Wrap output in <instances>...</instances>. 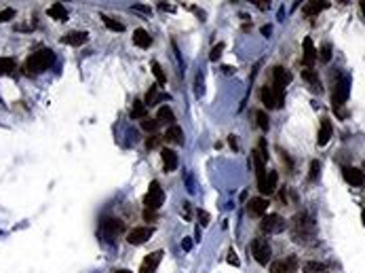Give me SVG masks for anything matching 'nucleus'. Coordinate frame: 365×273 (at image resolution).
I'll return each mask as SVG.
<instances>
[{
  "label": "nucleus",
  "mask_w": 365,
  "mask_h": 273,
  "mask_svg": "<svg viewBox=\"0 0 365 273\" xmlns=\"http://www.w3.org/2000/svg\"><path fill=\"white\" fill-rule=\"evenodd\" d=\"M53 61H55V53L51 49H41V51L32 53V55L28 57L26 72L28 74H38V72H43V70H46L49 66H53Z\"/></svg>",
  "instance_id": "nucleus-1"
},
{
  "label": "nucleus",
  "mask_w": 365,
  "mask_h": 273,
  "mask_svg": "<svg viewBox=\"0 0 365 273\" xmlns=\"http://www.w3.org/2000/svg\"><path fill=\"white\" fill-rule=\"evenodd\" d=\"M158 144H161V138H156V136H150V138L146 140V146H148V148H156Z\"/></svg>",
  "instance_id": "nucleus-38"
},
{
  "label": "nucleus",
  "mask_w": 365,
  "mask_h": 273,
  "mask_svg": "<svg viewBox=\"0 0 365 273\" xmlns=\"http://www.w3.org/2000/svg\"><path fill=\"white\" fill-rule=\"evenodd\" d=\"M298 269V261L296 256H287L283 261H274L271 265V273H293Z\"/></svg>",
  "instance_id": "nucleus-11"
},
{
  "label": "nucleus",
  "mask_w": 365,
  "mask_h": 273,
  "mask_svg": "<svg viewBox=\"0 0 365 273\" xmlns=\"http://www.w3.org/2000/svg\"><path fill=\"white\" fill-rule=\"evenodd\" d=\"M271 32H273V30H271V26H264V28H262V34H264V36H268Z\"/></svg>",
  "instance_id": "nucleus-44"
},
{
  "label": "nucleus",
  "mask_w": 365,
  "mask_h": 273,
  "mask_svg": "<svg viewBox=\"0 0 365 273\" xmlns=\"http://www.w3.org/2000/svg\"><path fill=\"white\" fill-rule=\"evenodd\" d=\"M276 180H279L276 171H266L264 178H258V189H260V193H262V195H271V193H274Z\"/></svg>",
  "instance_id": "nucleus-8"
},
{
  "label": "nucleus",
  "mask_w": 365,
  "mask_h": 273,
  "mask_svg": "<svg viewBox=\"0 0 365 273\" xmlns=\"http://www.w3.org/2000/svg\"><path fill=\"white\" fill-rule=\"evenodd\" d=\"M319 57H321V61H325V64H327V61L331 59V45H323V47H321Z\"/></svg>",
  "instance_id": "nucleus-34"
},
{
  "label": "nucleus",
  "mask_w": 365,
  "mask_h": 273,
  "mask_svg": "<svg viewBox=\"0 0 365 273\" xmlns=\"http://www.w3.org/2000/svg\"><path fill=\"white\" fill-rule=\"evenodd\" d=\"M256 121H258V125H260L262 131H268V129H271V119H268V114H266L264 110H258V112H256Z\"/></svg>",
  "instance_id": "nucleus-30"
},
{
  "label": "nucleus",
  "mask_w": 365,
  "mask_h": 273,
  "mask_svg": "<svg viewBox=\"0 0 365 273\" xmlns=\"http://www.w3.org/2000/svg\"><path fill=\"white\" fill-rule=\"evenodd\" d=\"M348 85H351L348 79H342L336 85V91H334V96H331V106L334 108H340L348 100Z\"/></svg>",
  "instance_id": "nucleus-10"
},
{
  "label": "nucleus",
  "mask_w": 365,
  "mask_h": 273,
  "mask_svg": "<svg viewBox=\"0 0 365 273\" xmlns=\"http://www.w3.org/2000/svg\"><path fill=\"white\" fill-rule=\"evenodd\" d=\"M165 140H167V142H173V144H182L184 142V131H182L180 125H171L167 131H165Z\"/></svg>",
  "instance_id": "nucleus-21"
},
{
  "label": "nucleus",
  "mask_w": 365,
  "mask_h": 273,
  "mask_svg": "<svg viewBox=\"0 0 365 273\" xmlns=\"http://www.w3.org/2000/svg\"><path fill=\"white\" fill-rule=\"evenodd\" d=\"M224 72H226V74H232V72H234V68H230V66H224Z\"/></svg>",
  "instance_id": "nucleus-46"
},
{
  "label": "nucleus",
  "mask_w": 365,
  "mask_h": 273,
  "mask_svg": "<svg viewBox=\"0 0 365 273\" xmlns=\"http://www.w3.org/2000/svg\"><path fill=\"white\" fill-rule=\"evenodd\" d=\"M169 96H165V93H161L158 91V85H152V87L148 89V93H146V108L148 106H156L158 102H161V100H167Z\"/></svg>",
  "instance_id": "nucleus-16"
},
{
  "label": "nucleus",
  "mask_w": 365,
  "mask_h": 273,
  "mask_svg": "<svg viewBox=\"0 0 365 273\" xmlns=\"http://www.w3.org/2000/svg\"><path fill=\"white\" fill-rule=\"evenodd\" d=\"M293 235L296 239H306L315 235V220L308 214H296L293 218Z\"/></svg>",
  "instance_id": "nucleus-2"
},
{
  "label": "nucleus",
  "mask_w": 365,
  "mask_h": 273,
  "mask_svg": "<svg viewBox=\"0 0 365 273\" xmlns=\"http://www.w3.org/2000/svg\"><path fill=\"white\" fill-rule=\"evenodd\" d=\"M342 174H344V180L348 184H353V186H361L365 182V176H363V171L359 167L346 165V167H342Z\"/></svg>",
  "instance_id": "nucleus-14"
},
{
  "label": "nucleus",
  "mask_w": 365,
  "mask_h": 273,
  "mask_svg": "<svg viewBox=\"0 0 365 273\" xmlns=\"http://www.w3.org/2000/svg\"><path fill=\"white\" fill-rule=\"evenodd\" d=\"M104 23H106V28L108 30H112V32H123L125 30V26L121 21H116V19H112V17H108V15H104Z\"/></svg>",
  "instance_id": "nucleus-32"
},
{
  "label": "nucleus",
  "mask_w": 365,
  "mask_h": 273,
  "mask_svg": "<svg viewBox=\"0 0 365 273\" xmlns=\"http://www.w3.org/2000/svg\"><path fill=\"white\" fill-rule=\"evenodd\" d=\"M131 119H144L146 116V104L141 102V100H136L133 102V106H131Z\"/></svg>",
  "instance_id": "nucleus-27"
},
{
  "label": "nucleus",
  "mask_w": 365,
  "mask_h": 273,
  "mask_svg": "<svg viewBox=\"0 0 365 273\" xmlns=\"http://www.w3.org/2000/svg\"><path fill=\"white\" fill-rule=\"evenodd\" d=\"M13 17H15V11H13V9L0 11V23H2V21H9V19H13Z\"/></svg>",
  "instance_id": "nucleus-36"
},
{
  "label": "nucleus",
  "mask_w": 365,
  "mask_h": 273,
  "mask_svg": "<svg viewBox=\"0 0 365 273\" xmlns=\"http://www.w3.org/2000/svg\"><path fill=\"white\" fill-rule=\"evenodd\" d=\"M363 167H365V161H363Z\"/></svg>",
  "instance_id": "nucleus-50"
},
{
  "label": "nucleus",
  "mask_w": 365,
  "mask_h": 273,
  "mask_svg": "<svg viewBox=\"0 0 365 273\" xmlns=\"http://www.w3.org/2000/svg\"><path fill=\"white\" fill-rule=\"evenodd\" d=\"M251 250H253V259H256L260 265H268V263H271L273 248H271V244H268V241L256 239V241H253V246H251Z\"/></svg>",
  "instance_id": "nucleus-5"
},
{
  "label": "nucleus",
  "mask_w": 365,
  "mask_h": 273,
  "mask_svg": "<svg viewBox=\"0 0 365 273\" xmlns=\"http://www.w3.org/2000/svg\"><path fill=\"white\" fill-rule=\"evenodd\" d=\"M123 231H125V224L118 220V218H106V220L101 222V233L110 239H114L118 233H123Z\"/></svg>",
  "instance_id": "nucleus-9"
},
{
  "label": "nucleus",
  "mask_w": 365,
  "mask_h": 273,
  "mask_svg": "<svg viewBox=\"0 0 365 273\" xmlns=\"http://www.w3.org/2000/svg\"><path fill=\"white\" fill-rule=\"evenodd\" d=\"M266 210H268V201L264 197H256V199H251L247 204V214L253 216V218L266 216Z\"/></svg>",
  "instance_id": "nucleus-13"
},
{
  "label": "nucleus",
  "mask_w": 365,
  "mask_h": 273,
  "mask_svg": "<svg viewBox=\"0 0 365 273\" xmlns=\"http://www.w3.org/2000/svg\"><path fill=\"white\" fill-rule=\"evenodd\" d=\"M273 81H274L273 87L285 89L291 83V72L287 68H283V66H276V68H273Z\"/></svg>",
  "instance_id": "nucleus-12"
},
{
  "label": "nucleus",
  "mask_w": 365,
  "mask_h": 273,
  "mask_svg": "<svg viewBox=\"0 0 365 273\" xmlns=\"http://www.w3.org/2000/svg\"><path fill=\"white\" fill-rule=\"evenodd\" d=\"M222 51H224V45H222V43H220V45H216V47L211 49V53H209V59H211V61H216V59L222 55Z\"/></svg>",
  "instance_id": "nucleus-35"
},
{
  "label": "nucleus",
  "mask_w": 365,
  "mask_h": 273,
  "mask_svg": "<svg viewBox=\"0 0 365 273\" xmlns=\"http://www.w3.org/2000/svg\"><path fill=\"white\" fill-rule=\"evenodd\" d=\"M116 273H133V271H129V269H121V271H116Z\"/></svg>",
  "instance_id": "nucleus-47"
},
{
  "label": "nucleus",
  "mask_w": 365,
  "mask_h": 273,
  "mask_svg": "<svg viewBox=\"0 0 365 273\" xmlns=\"http://www.w3.org/2000/svg\"><path fill=\"white\" fill-rule=\"evenodd\" d=\"M361 11H363V15H365V0H363V2H361Z\"/></svg>",
  "instance_id": "nucleus-48"
},
{
  "label": "nucleus",
  "mask_w": 365,
  "mask_h": 273,
  "mask_svg": "<svg viewBox=\"0 0 365 273\" xmlns=\"http://www.w3.org/2000/svg\"><path fill=\"white\" fill-rule=\"evenodd\" d=\"M163 201H165V193L161 189V184H158L156 180H152L148 186V193L144 195V204H146L148 210H154L156 212V210L163 206Z\"/></svg>",
  "instance_id": "nucleus-3"
},
{
  "label": "nucleus",
  "mask_w": 365,
  "mask_h": 273,
  "mask_svg": "<svg viewBox=\"0 0 365 273\" xmlns=\"http://www.w3.org/2000/svg\"><path fill=\"white\" fill-rule=\"evenodd\" d=\"M302 76H304V79H306L308 83H311L313 91H319V93H321V81H319V76H317V72H315V70H311V68L302 70Z\"/></svg>",
  "instance_id": "nucleus-26"
},
{
  "label": "nucleus",
  "mask_w": 365,
  "mask_h": 273,
  "mask_svg": "<svg viewBox=\"0 0 365 273\" xmlns=\"http://www.w3.org/2000/svg\"><path fill=\"white\" fill-rule=\"evenodd\" d=\"M150 237H152V229H150V227H136V229L129 231L127 241L133 244V246H141V244H146Z\"/></svg>",
  "instance_id": "nucleus-7"
},
{
  "label": "nucleus",
  "mask_w": 365,
  "mask_h": 273,
  "mask_svg": "<svg viewBox=\"0 0 365 273\" xmlns=\"http://www.w3.org/2000/svg\"><path fill=\"white\" fill-rule=\"evenodd\" d=\"M262 231L264 233H283L285 231V220L279 214H268L262 218Z\"/></svg>",
  "instance_id": "nucleus-6"
},
{
  "label": "nucleus",
  "mask_w": 365,
  "mask_h": 273,
  "mask_svg": "<svg viewBox=\"0 0 365 273\" xmlns=\"http://www.w3.org/2000/svg\"><path fill=\"white\" fill-rule=\"evenodd\" d=\"M49 17H53V19H57V21H66L68 19V11H66V6H63L61 2H55L51 9H49Z\"/></svg>",
  "instance_id": "nucleus-25"
},
{
  "label": "nucleus",
  "mask_w": 365,
  "mask_h": 273,
  "mask_svg": "<svg viewBox=\"0 0 365 273\" xmlns=\"http://www.w3.org/2000/svg\"><path fill=\"white\" fill-rule=\"evenodd\" d=\"M133 43H136L139 49H148V47L152 45V38H150V34L144 28H137L136 32H133Z\"/></svg>",
  "instance_id": "nucleus-18"
},
{
  "label": "nucleus",
  "mask_w": 365,
  "mask_h": 273,
  "mask_svg": "<svg viewBox=\"0 0 365 273\" xmlns=\"http://www.w3.org/2000/svg\"><path fill=\"white\" fill-rule=\"evenodd\" d=\"M156 121L158 123H176V114H173V110L169 106H161L158 108V112H156Z\"/></svg>",
  "instance_id": "nucleus-24"
},
{
  "label": "nucleus",
  "mask_w": 365,
  "mask_h": 273,
  "mask_svg": "<svg viewBox=\"0 0 365 273\" xmlns=\"http://www.w3.org/2000/svg\"><path fill=\"white\" fill-rule=\"evenodd\" d=\"M331 131H334V129H331V123L327 119H323L321 121V127H319V138H317V144H319V146L327 144L329 138H331Z\"/></svg>",
  "instance_id": "nucleus-19"
},
{
  "label": "nucleus",
  "mask_w": 365,
  "mask_h": 273,
  "mask_svg": "<svg viewBox=\"0 0 365 273\" xmlns=\"http://www.w3.org/2000/svg\"><path fill=\"white\" fill-rule=\"evenodd\" d=\"M198 220H201L203 224H207L209 222V214L207 212H198Z\"/></svg>",
  "instance_id": "nucleus-42"
},
{
  "label": "nucleus",
  "mask_w": 365,
  "mask_h": 273,
  "mask_svg": "<svg viewBox=\"0 0 365 273\" xmlns=\"http://www.w3.org/2000/svg\"><path fill=\"white\" fill-rule=\"evenodd\" d=\"M228 144L232 146L234 151H236V148H239V144H236V138H234V136H230V138H228Z\"/></svg>",
  "instance_id": "nucleus-43"
},
{
  "label": "nucleus",
  "mask_w": 365,
  "mask_h": 273,
  "mask_svg": "<svg viewBox=\"0 0 365 273\" xmlns=\"http://www.w3.org/2000/svg\"><path fill=\"white\" fill-rule=\"evenodd\" d=\"M315 59H317V51H315L313 38H304V64L306 66H313Z\"/></svg>",
  "instance_id": "nucleus-23"
},
{
  "label": "nucleus",
  "mask_w": 365,
  "mask_h": 273,
  "mask_svg": "<svg viewBox=\"0 0 365 273\" xmlns=\"http://www.w3.org/2000/svg\"><path fill=\"white\" fill-rule=\"evenodd\" d=\"M150 68H152V74H154V79L158 81V85H165V83H167V76H165V72H163V68H161V64H158V61H152V64H150Z\"/></svg>",
  "instance_id": "nucleus-29"
},
{
  "label": "nucleus",
  "mask_w": 365,
  "mask_h": 273,
  "mask_svg": "<svg viewBox=\"0 0 365 273\" xmlns=\"http://www.w3.org/2000/svg\"><path fill=\"white\" fill-rule=\"evenodd\" d=\"M323 271H325V265L323 263H317V261L304 263V273H323Z\"/></svg>",
  "instance_id": "nucleus-31"
},
{
  "label": "nucleus",
  "mask_w": 365,
  "mask_h": 273,
  "mask_svg": "<svg viewBox=\"0 0 365 273\" xmlns=\"http://www.w3.org/2000/svg\"><path fill=\"white\" fill-rule=\"evenodd\" d=\"M329 6V2H308L302 6V13L306 17H315V15H319L321 11H325Z\"/></svg>",
  "instance_id": "nucleus-22"
},
{
  "label": "nucleus",
  "mask_w": 365,
  "mask_h": 273,
  "mask_svg": "<svg viewBox=\"0 0 365 273\" xmlns=\"http://www.w3.org/2000/svg\"><path fill=\"white\" fill-rule=\"evenodd\" d=\"M161 256H163V252H161V250H158V252H152V254H148L146 259H144V263H141L139 273H154V271H156V267H158V263H161Z\"/></svg>",
  "instance_id": "nucleus-15"
},
{
  "label": "nucleus",
  "mask_w": 365,
  "mask_h": 273,
  "mask_svg": "<svg viewBox=\"0 0 365 273\" xmlns=\"http://www.w3.org/2000/svg\"><path fill=\"white\" fill-rule=\"evenodd\" d=\"M228 263H230V265H234V267H239V265H241V263H239V256H236V252H234V250H230V252H228Z\"/></svg>",
  "instance_id": "nucleus-39"
},
{
  "label": "nucleus",
  "mask_w": 365,
  "mask_h": 273,
  "mask_svg": "<svg viewBox=\"0 0 365 273\" xmlns=\"http://www.w3.org/2000/svg\"><path fill=\"white\" fill-rule=\"evenodd\" d=\"M319 169H321L319 161H313V163H311V180H317V176H319Z\"/></svg>",
  "instance_id": "nucleus-37"
},
{
  "label": "nucleus",
  "mask_w": 365,
  "mask_h": 273,
  "mask_svg": "<svg viewBox=\"0 0 365 273\" xmlns=\"http://www.w3.org/2000/svg\"><path fill=\"white\" fill-rule=\"evenodd\" d=\"M66 45H72V47H81V45H85L87 41H89V34L87 32H70L68 36H63L61 38Z\"/></svg>",
  "instance_id": "nucleus-20"
},
{
  "label": "nucleus",
  "mask_w": 365,
  "mask_h": 273,
  "mask_svg": "<svg viewBox=\"0 0 365 273\" xmlns=\"http://www.w3.org/2000/svg\"><path fill=\"white\" fill-rule=\"evenodd\" d=\"M361 218H363V224H365V210H363V214H361Z\"/></svg>",
  "instance_id": "nucleus-49"
},
{
  "label": "nucleus",
  "mask_w": 365,
  "mask_h": 273,
  "mask_svg": "<svg viewBox=\"0 0 365 273\" xmlns=\"http://www.w3.org/2000/svg\"><path fill=\"white\" fill-rule=\"evenodd\" d=\"M262 102L268 108H283L285 106V91L276 87H262Z\"/></svg>",
  "instance_id": "nucleus-4"
},
{
  "label": "nucleus",
  "mask_w": 365,
  "mask_h": 273,
  "mask_svg": "<svg viewBox=\"0 0 365 273\" xmlns=\"http://www.w3.org/2000/svg\"><path fill=\"white\" fill-rule=\"evenodd\" d=\"M161 157H163V165L167 171H173L178 167V155L171 151V148H163L161 151Z\"/></svg>",
  "instance_id": "nucleus-17"
},
{
  "label": "nucleus",
  "mask_w": 365,
  "mask_h": 273,
  "mask_svg": "<svg viewBox=\"0 0 365 273\" xmlns=\"http://www.w3.org/2000/svg\"><path fill=\"white\" fill-rule=\"evenodd\" d=\"M144 220H148V222L150 220H156V212H154V210H148V208L144 210Z\"/></svg>",
  "instance_id": "nucleus-40"
},
{
  "label": "nucleus",
  "mask_w": 365,
  "mask_h": 273,
  "mask_svg": "<svg viewBox=\"0 0 365 273\" xmlns=\"http://www.w3.org/2000/svg\"><path fill=\"white\" fill-rule=\"evenodd\" d=\"M253 4H258V9H262V11H266V9H268V4H271V2H266V0H256Z\"/></svg>",
  "instance_id": "nucleus-41"
},
{
  "label": "nucleus",
  "mask_w": 365,
  "mask_h": 273,
  "mask_svg": "<svg viewBox=\"0 0 365 273\" xmlns=\"http://www.w3.org/2000/svg\"><path fill=\"white\" fill-rule=\"evenodd\" d=\"M190 241H192V239H184V244H182V246L186 248V250H190V248H192V244H190Z\"/></svg>",
  "instance_id": "nucleus-45"
},
{
  "label": "nucleus",
  "mask_w": 365,
  "mask_h": 273,
  "mask_svg": "<svg viewBox=\"0 0 365 273\" xmlns=\"http://www.w3.org/2000/svg\"><path fill=\"white\" fill-rule=\"evenodd\" d=\"M15 68V59L13 57H0V76L11 74Z\"/></svg>",
  "instance_id": "nucleus-28"
},
{
  "label": "nucleus",
  "mask_w": 365,
  "mask_h": 273,
  "mask_svg": "<svg viewBox=\"0 0 365 273\" xmlns=\"http://www.w3.org/2000/svg\"><path fill=\"white\" fill-rule=\"evenodd\" d=\"M158 125H161V123H158L156 119H144V121H141V129L150 131V134H154V131L158 129Z\"/></svg>",
  "instance_id": "nucleus-33"
}]
</instances>
